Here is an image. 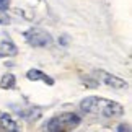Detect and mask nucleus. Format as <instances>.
<instances>
[{"instance_id":"nucleus-1","label":"nucleus","mask_w":132,"mask_h":132,"mask_svg":"<svg viewBox=\"0 0 132 132\" xmlns=\"http://www.w3.org/2000/svg\"><path fill=\"white\" fill-rule=\"evenodd\" d=\"M80 109L83 113H100L104 118H119L124 114V106L116 101L100 98V96H88L82 100Z\"/></svg>"},{"instance_id":"nucleus-2","label":"nucleus","mask_w":132,"mask_h":132,"mask_svg":"<svg viewBox=\"0 0 132 132\" xmlns=\"http://www.w3.org/2000/svg\"><path fill=\"white\" fill-rule=\"evenodd\" d=\"M82 122V118L75 113H64L59 116H54L47 121L46 124V130L49 132H60V130H73L78 127Z\"/></svg>"},{"instance_id":"nucleus-3","label":"nucleus","mask_w":132,"mask_h":132,"mask_svg":"<svg viewBox=\"0 0 132 132\" xmlns=\"http://www.w3.org/2000/svg\"><path fill=\"white\" fill-rule=\"evenodd\" d=\"M24 39L31 47H46L52 43V36L41 28H29L24 31Z\"/></svg>"},{"instance_id":"nucleus-4","label":"nucleus","mask_w":132,"mask_h":132,"mask_svg":"<svg viewBox=\"0 0 132 132\" xmlns=\"http://www.w3.org/2000/svg\"><path fill=\"white\" fill-rule=\"evenodd\" d=\"M96 78L101 80L104 85H108V87H111V88H116V90L127 88V87H129V83L126 82V80L116 77V75H113V73L104 72V70H98V72H96Z\"/></svg>"},{"instance_id":"nucleus-5","label":"nucleus","mask_w":132,"mask_h":132,"mask_svg":"<svg viewBox=\"0 0 132 132\" xmlns=\"http://www.w3.org/2000/svg\"><path fill=\"white\" fill-rule=\"evenodd\" d=\"M18 55V47L10 39H3L0 43V59L2 57H15Z\"/></svg>"},{"instance_id":"nucleus-6","label":"nucleus","mask_w":132,"mask_h":132,"mask_svg":"<svg viewBox=\"0 0 132 132\" xmlns=\"http://www.w3.org/2000/svg\"><path fill=\"white\" fill-rule=\"evenodd\" d=\"M26 78L28 80H33V82H38V80H41V82L47 83V85H54V80L49 77V75H46L44 72H41V70L38 69H31L26 72Z\"/></svg>"},{"instance_id":"nucleus-7","label":"nucleus","mask_w":132,"mask_h":132,"mask_svg":"<svg viewBox=\"0 0 132 132\" xmlns=\"http://www.w3.org/2000/svg\"><path fill=\"white\" fill-rule=\"evenodd\" d=\"M0 127H2L3 130H10V132H18L20 130L18 124L12 119L10 114H2L0 116Z\"/></svg>"},{"instance_id":"nucleus-8","label":"nucleus","mask_w":132,"mask_h":132,"mask_svg":"<svg viewBox=\"0 0 132 132\" xmlns=\"http://www.w3.org/2000/svg\"><path fill=\"white\" fill-rule=\"evenodd\" d=\"M15 83H16V78H15L13 73H5V75H2V78H0V88L2 90L13 88Z\"/></svg>"},{"instance_id":"nucleus-9","label":"nucleus","mask_w":132,"mask_h":132,"mask_svg":"<svg viewBox=\"0 0 132 132\" xmlns=\"http://www.w3.org/2000/svg\"><path fill=\"white\" fill-rule=\"evenodd\" d=\"M0 24H10V18L5 15V12H0Z\"/></svg>"},{"instance_id":"nucleus-10","label":"nucleus","mask_w":132,"mask_h":132,"mask_svg":"<svg viewBox=\"0 0 132 132\" xmlns=\"http://www.w3.org/2000/svg\"><path fill=\"white\" fill-rule=\"evenodd\" d=\"M10 7V0H0V12H5Z\"/></svg>"},{"instance_id":"nucleus-11","label":"nucleus","mask_w":132,"mask_h":132,"mask_svg":"<svg viewBox=\"0 0 132 132\" xmlns=\"http://www.w3.org/2000/svg\"><path fill=\"white\" fill-rule=\"evenodd\" d=\"M116 130H119V132H122V130L130 132V127H129V124H121V126H118V129H116Z\"/></svg>"}]
</instances>
